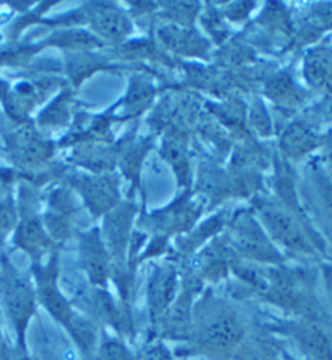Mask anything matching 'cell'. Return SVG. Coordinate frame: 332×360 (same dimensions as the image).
Instances as JSON below:
<instances>
[{
  "label": "cell",
  "instance_id": "1",
  "mask_svg": "<svg viewBox=\"0 0 332 360\" xmlns=\"http://www.w3.org/2000/svg\"><path fill=\"white\" fill-rule=\"evenodd\" d=\"M190 341L209 357L232 359L245 341V323L227 300L206 292L193 305Z\"/></svg>",
  "mask_w": 332,
  "mask_h": 360
},
{
  "label": "cell",
  "instance_id": "2",
  "mask_svg": "<svg viewBox=\"0 0 332 360\" xmlns=\"http://www.w3.org/2000/svg\"><path fill=\"white\" fill-rule=\"evenodd\" d=\"M270 304L293 316L332 323L331 315L316 294V278L307 268H288L286 264L266 266L265 285L260 292Z\"/></svg>",
  "mask_w": 332,
  "mask_h": 360
},
{
  "label": "cell",
  "instance_id": "3",
  "mask_svg": "<svg viewBox=\"0 0 332 360\" xmlns=\"http://www.w3.org/2000/svg\"><path fill=\"white\" fill-rule=\"evenodd\" d=\"M255 216L274 245L300 257H316L324 252V243L312 231L302 216L295 214L286 205L272 200H258Z\"/></svg>",
  "mask_w": 332,
  "mask_h": 360
},
{
  "label": "cell",
  "instance_id": "4",
  "mask_svg": "<svg viewBox=\"0 0 332 360\" xmlns=\"http://www.w3.org/2000/svg\"><path fill=\"white\" fill-rule=\"evenodd\" d=\"M36 289L8 260H2L0 271V307L13 328L17 352L26 351V331L36 315Z\"/></svg>",
  "mask_w": 332,
  "mask_h": 360
},
{
  "label": "cell",
  "instance_id": "5",
  "mask_svg": "<svg viewBox=\"0 0 332 360\" xmlns=\"http://www.w3.org/2000/svg\"><path fill=\"white\" fill-rule=\"evenodd\" d=\"M227 242L237 257H244L251 263L279 266L286 262L282 252L274 245L251 211H241L240 214L232 218Z\"/></svg>",
  "mask_w": 332,
  "mask_h": 360
},
{
  "label": "cell",
  "instance_id": "6",
  "mask_svg": "<svg viewBox=\"0 0 332 360\" xmlns=\"http://www.w3.org/2000/svg\"><path fill=\"white\" fill-rule=\"evenodd\" d=\"M138 208L131 201H120V203L104 216L101 237L107 247L109 255L114 263V274L124 276L122 281L126 285V274H128V255L130 243L133 237V221ZM112 274V276H114Z\"/></svg>",
  "mask_w": 332,
  "mask_h": 360
},
{
  "label": "cell",
  "instance_id": "7",
  "mask_svg": "<svg viewBox=\"0 0 332 360\" xmlns=\"http://www.w3.org/2000/svg\"><path fill=\"white\" fill-rule=\"evenodd\" d=\"M33 273L36 279V299L47 310V314L67 330L73 320L75 310L72 309V304L63 295L59 284V253L54 252L47 257L46 262L34 264Z\"/></svg>",
  "mask_w": 332,
  "mask_h": 360
},
{
  "label": "cell",
  "instance_id": "8",
  "mask_svg": "<svg viewBox=\"0 0 332 360\" xmlns=\"http://www.w3.org/2000/svg\"><path fill=\"white\" fill-rule=\"evenodd\" d=\"M307 360H332V323L293 316L281 325Z\"/></svg>",
  "mask_w": 332,
  "mask_h": 360
},
{
  "label": "cell",
  "instance_id": "9",
  "mask_svg": "<svg viewBox=\"0 0 332 360\" xmlns=\"http://www.w3.org/2000/svg\"><path fill=\"white\" fill-rule=\"evenodd\" d=\"M68 182L77 190L94 218H104L120 203L119 177L114 174H73Z\"/></svg>",
  "mask_w": 332,
  "mask_h": 360
},
{
  "label": "cell",
  "instance_id": "10",
  "mask_svg": "<svg viewBox=\"0 0 332 360\" xmlns=\"http://www.w3.org/2000/svg\"><path fill=\"white\" fill-rule=\"evenodd\" d=\"M78 258L84 276L93 288L105 289L114 274V263L101 237V229L93 227L80 236Z\"/></svg>",
  "mask_w": 332,
  "mask_h": 360
},
{
  "label": "cell",
  "instance_id": "11",
  "mask_svg": "<svg viewBox=\"0 0 332 360\" xmlns=\"http://www.w3.org/2000/svg\"><path fill=\"white\" fill-rule=\"evenodd\" d=\"M13 242L31 258L33 266L42 263L46 257L55 252V242L47 234L42 218L34 210L26 206L25 210H21V216H18Z\"/></svg>",
  "mask_w": 332,
  "mask_h": 360
},
{
  "label": "cell",
  "instance_id": "12",
  "mask_svg": "<svg viewBox=\"0 0 332 360\" xmlns=\"http://www.w3.org/2000/svg\"><path fill=\"white\" fill-rule=\"evenodd\" d=\"M178 295L177 269L166 264L156 266L147 283V305L151 321H161Z\"/></svg>",
  "mask_w": 332,
  "mask_h": 360
},
{
  "label": "cell",
  "instance_id": "13",
  "mask_svg": "<svg viewBox=\"0 0 332 360\" xmlns=\"http://www.w3.org/2000/svg\"><path fill=\"white\" fill-rule=\"evenodd\" d=\"M86 21L102 39L119 42L131 33V21L124 10L112 4H96L88 8Z\"/></svg>",
  "mask_w": 332,
  "mask_h": 360
},
{
  "label": "cell",
  "instance_id": "14",
  "mask_svg": "<svg viewBox=\"0 0 332 360\" xmlns=\"http://www.w3.org/2000/svg\"><path fill=\"white\" fill-rule=\"evenodd\" d=\"M70 190L57 188L51 193L42 222L55 243H63L72 234V216L75 213Z\"/></svg>",
  "mask_w": 332,
  "mask_h": 360
},
{
  "label": "cell",
  "instance_id": "15",
  "mask_svg": "<svg viewBox=\"0 0 332 360\" xmlns=\"http://www.w3.org/2000/svg\"><path fill=\"white\" fill-rule=\"evenodd\" d=\"M324 135H319L312 125L303 120H295L284 129L279 146L287 160H302L310 153L323 148Z\"/></svg>",
  "mask_w": 332,
  "mask_h": 360
},
{
  "label": "cell",
  "instance_id": "16",
  "mask_svg": "<svg viewBox=\"0 0 332 360\" xmlns=\"http://www.w3.org/2000/svg\"><path fill=\"white\" fill-rule=\"evenodd\" d=\"M303 77L312 88L332 93V47L318 46L307 52Z\"/></svg>",
  "mask_w": 332,
  "mask_h": 360
},
{
  "label": "cell",
  "instance_id": "17",
  "mask_svg": "<svg viewBox=\"0 0 332 360\" xmlns=\"http://www.w3.org/2000/svg\"><path fill=\"white\" fill-rule=\"evenodd\" d=\"M67 333L72 336L83 359L93 360L98 352L99 342H101L99 341V330L96 321L75 311L70 326L67 328Z\"/></svg>",
  "mask_w": 332,
  "mask_h": 360
},
{
  "label": "cell",
  "instance_id": "18",
  "mask_svg": "<svg viewBox=\"0 0 332 360\" xmlns=\"http://www.w3.org/2000/svg\"><path fill=\"white\" fill-rule=\"evenodd\" d=\"M12 151L18 162H25V166H36L51 155L49 146L38 140L31 131L21 129L13 135Z\"/></svg>",
  "mask_w": 332,
  "mask_h": 360
},
{
  "label": "cell",
  "instance_id": "19",
  "mask_svg": "<svg viewBox=\"0 0 332 360\" xmlns=\"http://www.w3.org/2000/svg\"><path fill=\"white\" fill-rule=\"evenodd\" d=\"M266 94L274 103L282 105H292V108H295V105L303 103V91L292 80V77L288 73H279L277 77L271 78L267 82Z\"/></svg>",
  "mask_w": 332,
  "mask_h": 360
},
{
  "label": "cell",
  "instance_id": "20",
  "mask_svg": "<svg viewBox=\"0 0 332 360\" xmlns=\"http://www.w3.org/2000/svg\"><path fill=\"white\" fill-rule=\"evenodd\" d=\"M91 304H93L94 314L98 315L99 320L107 323L109 326H112L114 330L117 331L124 330L126 323L124 311L119 309L117 304H115V300L112 299V295H110L107 290L94 288Z\"/></svg>",
  "mask_w": 332,
  "mask_h": 360
},
{
  "label": "cell",
  "instance_id": "21",
  "mask_svg": "<svg viewBox=\"0 0 332 360\" xmlns=\"http://www.w3.org/2000/svg\"><path fill=\"white\" fill-rule=\"evenodd\" d=\"M164 158L175 169L180 184L188 180V145L187 139L180 135H171L164 140Z\"/></svg>",
  "mask_w": 332,
  "mask_h": 360
},
{
  "label": "cell",
  "instance_id": "22",
  "mask_svg": "<svg viewBox=\"0 0 332 360\" xmlns=\"http://www.w3.org/2000/svg\"><path fill=\"white\" fill-rule=\"evenodd\" d=\"M230 360H279L276 349L265 341L245 340Z\"/></svg>",
  "mask_w": 332,
  "mask_h": 360
},
{
  "label": "cell",
  "instance_id": "23",
  "mask_svg": "<svg viewBox=\"0 0 332 360\" xmlns=\"http://www.w3.org/2000/svg\"><path fill=\"white\" fill-rule=\"evenodd\" d=\"M18 222V210L10 192H0V245L15 231Z\"/></svg>",
  "mask_w": 332,
  "mask_h": 360
},
{
  "label": "cell",
  "instance_id": "24",
  "mask_svg": "<svg viewBox=\"0 0 332 360\" xmlns=\"http://www.w3.org/2000/svg\"><path fill=\"white\" fill-rule=\"evenodd\" d=\"M312 180L316 192V198H318L326 216L332 221V179L326 176L324 171L316 167L312 172Z\"/></svg>",
  "mask_w": 332,
  "mask_h": 360
},
{
  "label": "cell",
  "instance_id": "25",
  "mask_svg": "<svg viewBox=\"0 0 332 360\" xmlns=\"http://www.w3.org/2000/svg\"><path fill=\"white\" fill-rule=\"evenodd\" d=\"M146 151H147V145H143V143L125 150L122 161L120 162H122L124 172L128 174L130 179H136V176H138V169L141 166V161H143Z\"/></svg>",
  "mask_w": 332,
  "mask_h": 360
},
{
  "label": "cell",
  "instance_id": "26",
  "mask_svg": "<svg viewBox=\"0 0 332 360\" xmlns=\"http://www.w3.org/2000/svg\"><path fill=\"white\" fill-rule=\"evenodd\" d=\"M68 99L70 98L67 94H62V96L57 98L51 104V108L39 117L41 124H63L68 117V103H70Z\"/></svg>",
  "mask_w": 332,
  "mask_h": 360
},
{
  "label": "cell",
  "instance_id": "27",
  "mask_svg": "<svg viewBox=\"0 0 332 360\" xmlns=\"http://www.w3.org/2000/svg\"><path fill=\"white\" fill-rule=\"evenodd\" d=\"M138 360H173L168 349L162 342H154L146 347Z\"/></svg>",
  "mask_w": 332,
  "mask_h": 360
},
{
  "label": "cell",
  "instance_id": "28",
  "mask_svg": "<svg viewBox=\"0 0 332 360\" xmlns=\"http://www.w3.org/2000/svg\"><path fill=\"white\" fill-rule=\"evenodd\" d=\"M321 273H323V279H324V285H326V292H328L329 304H331V307H332V262L324 263L323 268H321Z\"/></svg>",
  "mask_w": 332,
  "mask_h": 360
},
{
  "label": "cell",
  "instance_id": "29",
  "mask_svg": "<svg viewBox=\"0 0 332 360\" xmlns=\"http://www.w3.org/2000/svg\"><path fill=\"white\" fill-rule=\"evenodd\" d=\"M323 148L326 150V158H328V162L332 166V134L324 135Z\"/></svg>",
  "mask_w": 332,
  "mask_h": 360
},
{
  "label": "cell",
  "instance_id": "30",
  "mask_svg": "<svg viewBox=\"0 0 332 360\" xmlns=\"http://www.w3.org/2000/svg\"><path fill=\"white\" fill-rule=\"evenodd\" d=\"M39 360H65V359L60 357L59 354H54L51 351H44V352H42V357Z\"/></svg>",
  "mask_w": 332,
  "mask_h": 360
},
{
  "label": "cell",
  "instance_id": "31",
  "mask_svg": "<svg viewBox=\"0 0 332 360\" xmlns=\"http://www.w3.org/2000/svg\"><path fill=\"white\" fill-rule=\"evenodd\" d=\"M15 360H39V357H34V356H31V354H28L26 351H23V352H18V356H17V359Z\"/></svg>",
  "mask_w": 332,
  "mask_h": 360
},
{
  "label": "cell",
  "instance_id": "32",
  "mask_svg": "<svg viewBox=\"0 0 332 360\" xmlns=\"http://www.w3.org/2000/svg\"><path fill=\"white\" fill-rule=\"evenodd\" d=\"M0 360H15V359H12V356H10L8 347L5 346V344H4V347H2V352H0Z\"/></svg>",
  "mask_w": 332,
  "mask_h": 360
},
{
  "label": "cell",
  "instance_id": "33",
  "mask_svg": "<svg viewBox=\"0 0 332 360\" xmlns=\"http://www.w3.org/2000/svg\"><path fill=\"white\" fill-rule=\"evenodd\" d=\"M326 117H328L331 122H332V103L329 104V108H328V110H326Z\"/></svg>",
  "mask_w": 332,
  "mask_h": 360
},
{
  "label": "cell",
  "instance_id": "34",
  "mask_svg": "<svg viewBox=\"0 0 332 360\" xmlns=\"http://www.w3.org/2000/svg\"><path fill=\"white\" fill-rule=\"evenodd\" d=\"M2 347H4V340H2V328H0V352H2Z\"/></svg>",
  "mask_w": 332,
  "mask_h": 360
},
{
  "label": "cell",
  "instance_id": "35",
  "mask_svg": "<svg viewBox=\"0 0 332 360\" xmlns=\"http://www.w3.org/2000/svg\"><path fill=\"white\" fill-rule=\"evenodd\" d=\"M287 360H293V359H291V357H287Z\"/></svg>",
  "mask_w": 332,
  "mask_h": 360
}]
</instances>
